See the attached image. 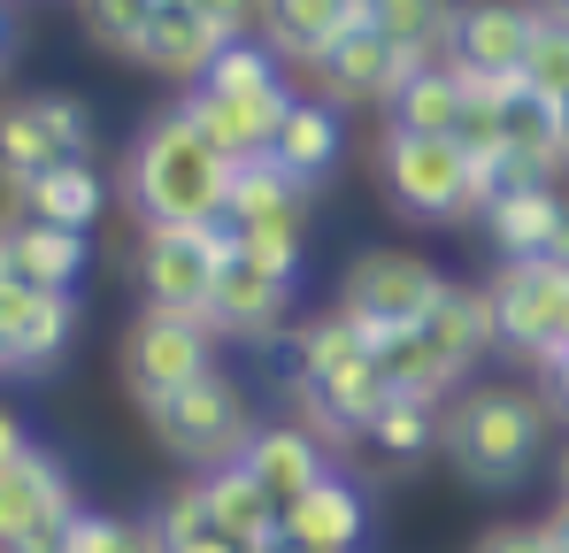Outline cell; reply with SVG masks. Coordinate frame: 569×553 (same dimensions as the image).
I'll use <instances>...</instances> for the list:
<instances>
[{
	"label": "cell",
	"mask_w": 569,
	"mask_h": 553,
	"mask_svg": "<svg viewBox=\"0 0 569 553\" xmlns=\"http://www.w3.org/2000/svg\"><path fill=\"white\" fill-rule=\"evenodd\" d=\"M154 8H162V0H78V23H86L93 47L139 62V39H147V23H154Z\"/></svg>",
	"instance_id": "obj_34"
},
{
	"label": "cell",
	"mask_w": 569,
	"mask_h": 553,
	"mask_svg": "<svg viewBox=\"0 0 569 553\" xmlns=\"http://www.w3.org/2000/svg\"><path fill=\"white\" fill-rule=\"evenodd\" d=\"M539 23L547 16L531 0H455L439 62L447 70H485V78H523V54H531Z\"/></svg>",
	"instance_id": "obj_11"
},
{
	"label": "cell",
	"mask_w": 569,
	"mask_h": 553,
	"mask_svg": "<svg viewBox=\"0 0 569 553\" xmlns=\"http://www.w3.org/2000/svg\"><path fill=\"white\" fill-rule=\"evenodd\" d=\"M178 108L192 115V131L223 154V162H247V154H270L292 115V86H262V92H178Z\"/></svg>",
	"instance_id": "obj_14"
},
{
	"label": "cell",
	"mask_w": 569,
	"mask_h": 553,
	"mask_svg": "<svg viewBox=\"0 0 569 553\" xmlns=\"http://www.w3.org/2000/svg\"><path fill=\"white\" fill-rule=\"evenodd\" d=\"M555 484H562V500H569V446H562V461H555Z\"/></svg>",
	"instance_id": "obj_45"
},
{
	"label": "cell",
	"mask_w": 569,
	"mask_h": 553,
	"mask_svg": "<svg viewBox=\"0 0 569 553\" xmlns=\"http://www.w3.org/2000/svg\"><path fill=\"white\" fill-rule=\"evenodd\" d=\"M485 292L500 315V354L539 369L569 346V262H500Z\"/></svg>",
	"instance_id": "obj_8"
},
{
	"label": "cell",
	"mask_w": 569,
	"mask_h": 553,
	"mask_svg": "<svg viewBox=\"0 0 569 553\" xmlns=\"http://www.w3.org/2000/svg\"><path fill=\"white\" fill-rule=\"evenodd\" d=\"M147 431H154V446L170 461H186V469L208 476V469L239 461V446L254 439V408H247L239 376L208 369V376H192L186 392H170L162 408H147Z\"/></svg>",
	"instance_id": "obj_5"
},
{
	"label": "cell",
	"mask_w": 569,
	"mask_h": 553,
	"mask_svg": "<svg viewBox=\"0 0 569 553\" xmlns=\"http://www.w3.org/2000/svg\"><path fill=\"white\" fill-rule=\"evenodd\" d=\"M408 70H423L416 54H400L385 31H347V39H331L316 62H308V78L323 86L331 108H385Z\"/></svg>",
	"instance_id": "obj_16"
},
{
	"label": "cell",
	"mask_w": 569,
	"mask_h": 553,
	"mask_svg": "<svg viewBox=\"0 0 569 553\" xmlns=\"http://www.w3.org/2000/svg\"><path fill=\"white\" fill-rule=\"evenodd\" d=\"M78 331V300L54 292V284H31V276H0V376H31L47 369Z\"/></svg>",
	"instance_id": "obj_13"
},
{
	"label": "cell",
	"mask_w": 569,
	"mask_h": 553,
	"mask_svg": "<svg viewBox=\"0 0 569 553\" xmlns=\"http://www.w3.org/2000/svg\"><path fill=\"white\" fill-rule=\"evenodd\" d=\"M0 276H8V223H0Z\"/></svg>",
	"instance_id": "obj_46"
},
{
	"label": "cell",
	"mask_w": 569,
	"mask_h": 553,
	"mask_svg": "<svg viewBox=\"0 0 569 553\" xmlns=\"http://www.w3.org/2000/svg\"><path fill=\"white\" fill-rule=\"evenodd\" d=\"M292 292H300V276L262 270L254 254L231 247L216 270V292H208V331L216 339H278L284 315H292Z\"/></svg>",
	"instance_id": "obj_15"
},
{
	"label": "cell",
	"mask_w": 569,
	"mask_h": 553,
	"mask_svg": "<svg viewBox=\"0 0 569 553\" xmlns=\"http://www.w3.org/2000/svg\"><path fill=\"white\" fill-rule=\"evenodd\" d=\"M500 139H508V154H516L531 178H562V170H569L562 108H555V100H539V92L523 86V78L500 92Z\"/></svg>",
	"instance_id": "obj_24"
},
{
	"label": "cell",
	"mask_w": 569,
	"mask_h": 553,
	"mask_svg": "<svg viewBox=\"0 0 569 553\" xmlns=\"http://www.w3.org/2000/svg\"><path fill=\"white\" fill-rule=\"evenodd\" d=\"M447 23H455V0H370V31H385L416 62H439Z\"/></svg>",
	"instance_id": "obj_33"
},
{
	"label": "cell",
	"mask_w": 569,
	"mask_h": 553,
	"mask_svg": "<svg viewBox=\"0 0 569 553\" xmlns=\"http://www.w3.org/2000/svg\"><path fill=\"white\" fill-rule=\"evenodd\" d=\"M439 415H447V408H431V400H400V392H392L378 415H370L362 439H370L392 469H416L423 454H439Z\"/></svg>",
	"instance_id": "obj_31"
},
{
	"label": "cell",
	"mask_w": 569,
	"mask_h": 553,
	"mask_svg": "<svg viewBox=\"0 0 569 553\" xmlns=\"http://www.w3.org/2000/svg\"><path fill=\"white\" fill-rule=\"evenodd\" d=\"M455 276H439L423 254H400V247H370V254H355L347 276H339V308L347 315H362V323H423L431 308H439V292H447Z\"/></svg>",
	"instance_id": "obj_10"
},
{
	"label": "cell",
	"mask_w": 569,
	"mask_h": 553,
	"mask_svg": "<svg viewBox=\"0 0 569 553\" xmlns=\"http://www.w3.org/2000/svg\"><path fill=\"white\" fill-rule=\"evenodd\" d=\"M523 86L539 92V100H569V23H539V39H531V54H523Z\"/></svg>",
	"instance_id": "obj_37"
},
{
	"label": "cell",
	"mask_w": 569,
	"mask_h": 553,
	"mask_svg": "<svg viewBox=\"0 0 569 553\" xmlns=\"http://www.w3.org/2000/svg\"><path fill=\"white\" fill-rule=\"evenodd\" d=\"M200 492H208V507H216V523L239 539L247 553H284V515L278 500L239 469V461H223V469H208L200 476Z\"/></svg>",
	"instance_id": "obj_25"
},
{
	"label": "cell",
	"mask_w": 569,
	"mask_h": 553,
	"mask_svg": "<svg viewBox=\"0 0 569 553\" xmlns=\"http://www.w3.org/2000/svg\"><path fill=\"white\" fill-rule=\"evenodd\" d=\"M292 208H308V192L284 178L278 154H247V162H231L223 223H262V215H292Z\"/></svg>",
	"instance_id": "obj_30"
},
{
	"label": "cell",
	"mask_w": 569,
	"mask_h": 553,
	"mask_svg": "<svg viewBox=\"0 0 569 553\" xmlns=\"http://www.w3.org/2000/svg\"><path fill=\"white\" fill-rule=\"evenodd\" d=\"M347 31H370V0H262V16H254V39L292 70H308Z\"/></svg>",
	"instance_id": "obj_19"
},
{
	"label": "cell",
	"mask_w": 569,
	"mask_h": 553,
	"mask_svg": "<svg viewBox=\"0 0 569 553\" xmlns=\"http://www.w3.org/2000/svg\"><path fill=\"white\" fill-rule=\"evenodd\" d=\"M470 553H555V546H547V531H539V523H492Z\"/></svg>",
	"instance_id": "obj_38"
},
{
	"label": "cell",
	"mask_w": 569,
	"mask_h": 553,
	"mask_svg": "<svg viewBox=\"0 0 569 553\" xmlns=\"http://www.w3.org/2000/svg\"><path fill=\"white\" fill-rule=\"evenodd\" d=\"M231 223H186V231H139V292L147 308H178V315H208L216 270L231 254Z\"/></svg>",
	"instance_id": "obj_9"
},
{
	"label": "cell",
	"mask_w": 569,
	"mask_h": 553,
	"mask_svg": "<svg viewBox=\"0 0 569 553\" xmlns=\"http://www.w3.org/2000/svg\"><path fill=\"white\" fill-rule=\"evenodd\" d=\"M539 16H555V23H569V0H531Z\"/></svg>",
	"instance_id": "obj_44"
},
{
	"label": "cell",
	"mask_w": 569,
	"mask_h": 553,
	"mask_svg": "<svg viewBox=\"0 0 569 553\" xmlns=\"http://www.w3.org/2000/svg\"><path fill=\"white\" fill-rule=\"evenodd\" d=\"M70 515H78V484L47 446H23L0 469V553L54 531V523H70Z\"/></svg>",
	"instance_id": "obj_17"
},
{
	"label": "cell",
	"mask_w": 569,
	"mask_h": 553,
	"mask_svg": "<svg viewBox=\"0 0 569 553\" xmlns=\"http://www.w3.org/2000/svg\"><path fill=\"white\" fill-rule=\"evenodd\" d=\"M123 384L139 408H162L170 392H186L192 376L216 369V331L208 315H178V308H139L131 331H123Z\"/></svg>",
	"instance_id": "obj_7"
},
{
	"label": "cell",
	"mask_w": 569,
	"mask_h": 553,
	"mask_svg": "<svg viewBox=\"0 0 569 553\" xmlns=\"http://www.w3.org/2000/svg\"><path fill=\"white\" fill-rule=\"evenodd\" d=\"M223 39H254V16H262V0H192Z\"/></svg>",
	"instance_id": "obj_39"
},
{
	"label": "cell",
	"mask_w": 569,
	"mask_h": 553,
	"mask_svg": "<svg viewBox=\"0 0 569 553\" xmlns=\"http://www.w3.org/2000/svg\"><path fill=\"white\" fill-rule=\"evenodd\" d=\"M284 553H308V546H284Z\"/></svg>",
	"instance_id": "obj_48"
},
{
	"label": "cell",
	"mask_w": 569,
	"mask_h": 553,
	"mask_svg": "<svg viewBox=\"0 0 569 553\" xmlns=\"http://www.w3.org/2000/svg\"><path fill=\"white\" fill-rule=\"evenodd\" d=\"M223 184L231 162L192 131L186 108H154L116 170L123 208L139 215V231H186V223H223Z\"/></svg>",
	"instance_id": "obj_1"
},
{
	"label": "cell",
	"mask_w": 569,
	"mask_h": 553,
	"mask_svg": "<svg viewBox=\"0 0 569 553\" xmlns=\"http://www.w3.org/2000/svg\"><path fill=\"white\" fill-rule=\"evenodd\" d=\"M500 262H569V192L555 178H516L477 215Z\"/></svg>",
	"instance_id": "obj_12"
},
{
	"label": "cell",
	"mask_w": 569,
	"mask_h": 553,
	"mask_svg": "<svg viewBox=\"0 0 569 553\" xmlns=\"http://www.w3.org/2000/svg\"><path fill=\"white\" fill-rule=\"evenodd\" d=\"M154 531H162V553H247L231 531H223V523H216V507H208L200 476H192V484H178V492L162 500Z\"/></svg>",
	"instance_id": "obj_32"
},
{
	"label": "cell",
	"mask_w": 569,
	"mask_h": 553,
	"mask_svg": "<svg viewBox=\"0 0 569 553\" xmlns=\"http://www.w3.org/2000/svg\"><path fill=\"white\" fill-rule=\"evenodd\" d=\"M0 223H8V270H16V276H31V284H54V292H70V284L86 276V231L39 223L31 208L0 215Z\"/></svg>",
	"instance_id": "obj_27"
},
{
	"label": "cell",
	"mask_w": 569,
	"mask_h": 553,
	"mask_svg": "<svg viewBox=\"0 0 569 553\" xmlns=\"http://www.w3.org/2000/svg\"><path fill=\"white\" fill-rule=\"evenodd\" d=\"M370 539V492L355 476H323L308 500L284 507V546H308V553H362Z\"/></svg>",
	"instance_id": "obj_21"
},
{
	"label": "cell",
	"mask_w": 569,
	"mask_h": 553,
	"mask_svg": "<svg viewBox=\"0 0 569 553\" xmlns=\"http://www.w3.org/2000/svg\"><path fill=\"white\" fill-rule=\"evenodd\" d=\"M355 331H362V346H370V362H378L385 392H400V400H431V408H447V400L462 392V369L431 346L423 323H400V331H392V323H362V315H355Z\"/></svg>",
	"instance_id": "obj_18"
},
{
	"label": "cell",
	"mask_w": 569,
	"mask_h": 553,
	"mask_svg": "<svg viewBox=\"0 0 569 553\" xmlns=\"http://www.w3.org/2000/svg\"><path fill=\"white\" fill-rule=\"evenodd\" d=\"M547 400L523 392V384H470L447 400L439 415V454L455 461L462 484H485V492H516L531 476V461L547 446Z\"/></svg>",
	"instance_id": "obj_3"
},
{
	"label": "cell",
	"mask_w": 569,
	"mask_h": 553,
	"mask_svg": "<svg viewBox=\"0 0 569 553\" xmlns=\"http://www.w3.org/2000/svg\"><path fill=\"white\" fill-rule=\"evenodd\" d=\"M562 131H569V100H562Z\"/></svg>",
	"instance_id": "obj_47"
},
{
	"label": "cell",
	"mask_w": 569,
	"mask_h": 553,
	"mask_svg": "<svg viewBox=\"0 0 569 553\" xmlns=\"http://www.w3.org/2000/svg\"><path fill=\"white\" fill-rule=\"evenodd\" d=\"M16 208H31L39 223H62V231H93L100 208H108V178H100L86 154H70V162H54L47 178L31 184Z\"/></svg>",
	"instance_id": "obj_29"
},
{
	"label": "cell",
	"mask_w": 569,
	"mask_h": 553,
	"mask_svg": "<svg viewBox=\"0 0 569 553\" xmlns=\"http://www.w3.org/2000/svg\"><path fill=\"white\" fill-rule=\"evenodd\" d=\"M462 78L447 70V62H423V70H408L400 92L385 100V123L392 131H431V139H455V123H462Z\"/></svg>",
	"instance_id": "obj_28"
},
{
	"label": "cell",
	"mask_w": 569,
	"mask_h": 553,
	"mask_svg": "<svg viewBox=\"0 0 569 553\" xmlns=\"http://www.w3.org/2000/svg\"><path fill=\"white\" fill-rule=\"evenodd\" d=\"M239 254H254L262 270L278 276H300V254H308V231H300V208L292 215H262V223H231Z\"/></svg>",
	"instance_id": "obj_36"
},
{
	"label": "cell",
	"mask_w": 569,
	"mask_h": 553,
	"mask_svg": "<svg viewBox=\"0 0 569 553\" xmlns=\"http://www.w3.org/2000/svg\"><path fill=\"white\" fill-rule=\"evenodd\" d=\"M93 147V108L78 92H23L0 100V192L23 200L54 162Z\"/></svg>",
	"instance_id": "obj_6"
},
{
	"label": "cell",
	"mask_w": 569,
	"mask_h": 553,
	"mask_svg": "<svg viewBox=\"0 0 569 553\" xmlns=\"http://www.w3.org/2000/svg\"><path fill=\"white\" fill-rule=\"evenodd\" d=\"M423 331H431V346L462 369V376H470L485 354H500V315H492V292H485V284H447L439 308L423 315Z\"/></svg>",
	"instance_id": "obj_26"
},
{
	"label": "cell",
	"mask_w": 569,
	"mask_h": 553,
	"mask_svg": "<svg viewBox=\"0 0 569 553\" xmlns=\"http://www.w3.org/2000/svg\"><path fill=\"white\" fill-rule=\"evenodd\" d=\"M223 47H231V39H223L200 8H154V23H147V39H139V70H154L162 86L192 92Z\"/></svg>",
	"instance_id": "obj_22"
},
{
	"label": "cell",
	"mask_w": 569,
	"mask_h": 553,
	"mask_svg": "<svg viewBox=\"0 0 569 553\" xmlns=\"http://www.w3.org/2000/svg\"><path fill=\"white\" fill-rule=\"evenodd\" d=\"M378 192L392 215L408 223H470L477 215V184H470V154L455 139L431 131H392L378 139Z\"/></svg>",
	"instance_id": "obj_4"
},
{
	"label": "cell",
	"mask_w": 569,
	"mask_h": 553,
	"mask_svg": "<svg viewBox=\"0 0 569 553\" xmlns=\"http://www.w3.org/2000/svg\"><path fill=\"white\" fill-rule=\"evenodd\" d=\"M239 469L278 500V515H284L292 500H308L331 476V454H323V439L308 423H254V439L239 446Z\"/></svg>",
	"instance_id": "obj_20"
},
{
	"label": "cell",
	"mask_w": 569,
	"mask_h": 553,
	"mask_svg": "<svg viewBox=\"0 0 569 553\" xmlns=\"http://www.w3.org/2000/svg\"><path fill=\"white\" fill-rule=\"evenodd\" d=\"M62 546L70 553H162V531H154V523H123V515L78 507L70 531H62Z\"/></svg>",
	"instance_id": "obj_35"
},
{
	"label": "cell",
	"mask_w": 569,
	"mask_h": 553,
	"mask_svg": "<svg viewBox=\"0 0 569 553\" xmlns=\"http://www.w3.org/2000/svg\"><path fill=\"white\" fill-rule=\"evenodd\" d=\"M270 154L284 162V178L300 184V192H316V184L339 170V154H347V115L331 100H292V115H284Z\"/></svg>",
	"instance_id": "obj_23"
},
{
	"label": "cell",
	"mask_w": 569,
	"mask_h": 553,
	"mask_svg": "<svg viewBox=\"0 0 569 553\" xmlns=\"http://www.w3.org/2000/svg\"><path fill=\"white\" fill-rule=\"evenodd\" d=\"M292 400H300V423H308L323 446L362 439V431H370V415L392 400L347 308L308 315V323L292 331Z\"/></svg>",
	"instance_id": "obj_2"
},
{
	"label": "cell",
	"mask_w": 569,
	"mask_h": 553,
	"mask_svg": "<svg viewBox=\"0 0 569 553\" xmlns=\"http://www.w3.org/2000/svg\"><path fill=\"white\" fill-rule=\"evenodd\" d=\"M531 376H539V400H547V408H555V415L569 423V346L555 354V362H539Z\"/></svg>",
	"instance_id": "obj_40"
},
{
	"label": "cell",
	"mask_w": 569,
	"mask_h": 553,
	"mask_svg": "<svg viewBox=\"0 0 569 553\" xmlns=\"http://www.w3.org/2000/svg\"><path fill=\"white\" fill-rule=\"evenodd\" d=\"M539 531H547V546H555V553H569V500H555V507L539 515Z\"/></svg>",
	"instance_id": "obj_41"
},
{
	"label": "cell",
	"mask_w": 569,
	"mask_h": 553,
	"mask_svg": "<svg viewBox=\"0 0 569 553\" xmlns=\"http://www.w3.org/2000/svg\"><path fill=\"white\" fill-rule=\"evenodd\" d=\"M23 446H31V439H23V423H16V408H0V469H8V461L23 454Z\"/></svg>",
	"instance_id": "obj_42"
},
{
	"label": "cell",
	"mask_w": 569,
	"mask_h": 553,
	"mask_svg": "<svg viewBox=\"0 0 569 553\" xmlns=\"http://www.w3.org/2000/svg\"><path fill=\"white\" fill-rule=\"evenodd\" d=\"M8 62H16V8L0 0V70H8Z\"/></svg>",
	"instance_id": "obj_43"
}]
</instances>
